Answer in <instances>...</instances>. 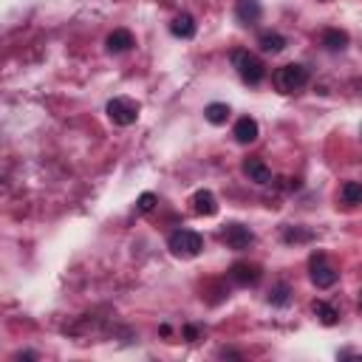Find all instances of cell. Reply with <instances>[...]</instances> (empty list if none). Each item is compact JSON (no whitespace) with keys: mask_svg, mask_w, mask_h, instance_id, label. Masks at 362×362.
I'll return each instance as SVG.
<instances>
[{"mask_svg":"<svg viewBox=\"0 0 362 362\" xmlns=\"http://www.w3.org/2000/svg\"><path fill=\"white\" fill-rule=\"evenodd\" d=\"M311 74L306 65L300 63H289V65H281L275 74H272V85H275L281 94H297V90H303L308 85Z\"/></svg>","mask_w":362,"mask_h":362,"instance_id":"6da1fadb","label":"cell"},{"mask_svg":"<svg viewBox=\"0 0 362 362\" xmlns=\"http://www.w3.org/2000/svg\"><path fill=\"white\" fill-rule=\"evenodd\" d=\"M233 68L238 71V77L246 82V85H260L263 79H266V63L258 57V54H252V52H246V49H238V52H233Z\"/></svg>","mask_w":362,"mask_h":362,"instance_id":"7a4b0ae2","label":"cell"},{"mask_svg":"<svg viewBox=\"0 0 362 362\" xmlns=\"http://www.w3.org/2000/svg\"><path fill=\"white\" fill-rule=\"evenodd\" d=\"M167 249H170L175 258H181V260H190V258H198V255H201L204 238H201L198 233H193V230H175V233H170V238H167Z\"/></svg>","mask_w":362,"mask_h":362,"instance_id":"3957f363","label":"cell"},{"mask_svg":"<svg viewBox=\"0 0 362 362\" xmlns=\"http://www.w3.org/2000/svg\"><path fill=\"white\" fill-rule=\"evenodd\" d=\"M308 275H311V283L317 289H331L337 283V278H340V272L329 263L326 252H314L311 260H308Z\"/></svg>","mask_w":362,"mask_h":362,"instance_id":"277c9868","label":"cell"},{"mask_svg":"<svg viewBox=\"0 0 362 362\" xmlns=\"http://www.w3.org/2000/svg\"><path fill=\"white\" fill-rule=\"evenodd\" d=\"M105 113L113 125L119 127H130L136 119H139V102H133L130 97H113L108 105H105Z\"/></svg>","mask_w":362,"mask_h":362,"instance_id":"5b68a950","label":"cell"},{"mask_svg":"<svg viewBox=\"0 0 362 362\" xmlns=\"http://www.w3.org/2000/svg\"><path fill=\"white\" fill-rule=\"evenodd\" d=\"M223 244L230 249H235V252L249 249L255 244V233L249 230V226H244V223H226L223 226Z\"/></svg>","mask_w":362,"mask_h":362,"instance_id":"8992f818","label":"cell"},{"mask_svg":"<svg viewBox=\"0 0 362 362\" xmlns=\"http://www.w3.org/2000/svg\"><path fill=\"white\" fill-rule=\"evenodd\" d=\"M260 278H263L260 266H258V263H249V260H238V263H233V269H230V281H233L235 286H255Z\"/></svg>","mask_w":362,"mask_h":362,"instance_id":"52a82bcc","label":"cell"},{"mask_svg":"<svg viewBox=\"0 0 362 362\" xmlns=\"http://www.w3.org/2000/svg\"><path fill=\"white\" fill-rule=\"evenodd\" d=\"M233 136H235V142L238 145H252L258 142V136H260V127H258V119L252 116H241L233 127Z\"/></svg>","mask_w":362,"mask_h":362,"instance_id":"ba28073f","label":"cell"},{"mask_svg":"<svg viewBox=\"0 0 362 362\" xmlns=\"http://www.w3.org/2000/svg\"><path fill=\"white\" fill-rule=\"evenodd\" d=\"M286 45H289V40L281 34V31H260L258 34V49L263 52V54H281L283 49H286Z\"/></svg>","mask_w":362,"mask_h":362,"instance_id":"9c48e42d","label":"cell"},{"mask_svg":"<svg viewBox=\"0 0 362 362\" xmlns=\"http://www.w3.org/2000/svg\"><path fill=\"white\" fill-rule=\"evenodd\" d=\"M136 45V40H133V34L127 31V29H113L111 34H108V40H105V49L111 52V54H125V52H130Z\"/></svg>","mask_w":362,"mask_h":362,"instance_id":"30bf717a","label":"cell"},{"mask_svg":"<svg viewBox=\"0 0 362 362\" xmlns=\"http://www.w3.org/2000/svg\"><path fill=\"white\" fill-rule=\"evenodd\" d=\"M241 170H244V175L249 181H255V184H269L272 181V170H269V164L263 159H246L241 164Z\"/></svg>","mask_w":362,"mask_h":362,"instance_id":"8fae6325","label":"cell"},{"mask_svg":"<svg viewBox=\"0 0 362 362\" xmlns=\"http://www.w3.org/2000/svg\"><path fill=\"white\" fill-rule=\"evenodd\" d=\"M260 15H263L260 0H238V3H235V17L244 26H255L260 20Z\"/></svg>","mask_w":362,"mask_h":362,"instance_id":"7c38bea8","label":"cell"},{"mask_svg":"<svg viewBox=\"0 0 362 362\" xmlns=\"http://www.w3.org/2000/svg\"><path fill=\"white\" fill-rule=\"evenodd\" d=\"M348 42H351V37H348V31H343V29H326V31L320 34V45H323L326 52H345Z\"/></svg>","mask_w":362,"mask_h":362,"instance_id":"4fadbf2b","label":"cell"},{"mask_svg":"<svg viewBox=\"0 0 362 362\" xmlns=\"http://www.w3.org/2000/svg\"><path fill=\"white\" fill-rule=\"evenodd\" d=\"M190 204H193V212L196 215H215L218 212V198L210 193V190H196L193 193V198H190Z\"/></svg>","mask_w":362,"mask_h":362,"instance_id":"5bb4252c","label":"cell"},{"mask_svg":"<svg viewBox=\"0 0 362 362\" xmlns=\"http://www.w3.org/2000/svg\"><path fill=\"white\" fill-rule=\"evenodd\" d=\"M196 20H193V15H175L173 17V23H170V34L173 37H178V40H193L196 37Z\"/></svg>","mask_w":362,"mask_h":362,"instance_id":"9a60e30c","label":"cell"},{"mask_svg":"<svg viewBox=\"0 0 362 362\" xmlns=\"http://www.w3.org/2000/svg\"><path fill=\"white\" fill-rule=\"evenodd\" d=\"M311 311H314V317L320 320L323 326H337L340 323V311L331 306V303H326V300H317L314 306H311Z\"/></svg>","mask_w":362,"mask_h":362,"instance_id":"2e32d148","label":"cell"},{"mask_svg":"<svg viewBox=\"0 0 362 362\" xmlns=\"http://www.w3.org/2000/svg\"><path fill=\"white\" fill-rule=\"evenodd\" d=\"M230 105L226 102H210L207 108H204V119L210 122V125H215V127H221V125H226V119H230Z\"/></svg>","mask_w":362,"mask_h":362,"instance_id":"e0dca14e","label":"cell"},{"mask_svg":"<svg viewBox=\"0 0 362 362\" xmlns=\"http://www.w3.org/2000/svg\"><path fill=\"white\" fill-rule=\"evenodd\" d=\"M340 204H345L348 210H354V207L362 204V187H359V181H345V184L340 187Z\"/></svg>","mask_w":362,"mask_h":362,"instance_id":"ac0fdd59","label":"cell"},{"mask_svg":"<svg viewBox=\"0 0 362 362\" xmlns=\"http://www.w3.org/2000/svg\"><path fill=\"white\" fill-rule=\"evenodd\" d=\"M266 300H269V306H275V308H286L292 303V286L289 283H275Z\"/></svg>","mask_w":362,"mask_h":362,"instance_id":"d6986e66","label":"cell"},{"mask_svg":"<svg viewBox=\"0 0 362 362\" xmlns=\"http://www.w3.org/2000/svg\"><path fill=\"white\" fill-rule=\"evenodd\" d=\"M156 204H159V198L153 193H145V196H139V201H136V210H139V212H150Z\"/></svg>","mask_w":362,"mask_h":362,"instance_id":"ffe728a7","label":"cell"},{"mask_svg":"<svg viewBox=\"0 0 362 362\" xmlns=\"http://www.w3.org/2000/svg\"><path fill=\"white\" fill-rule=\"evenodd\" d=\"M308 238H311V233H297V230H294V233H292V230L283 233V241H289V244H292V241H308Z\"/></svg>","mask_w":362,"mask_h":362,"instance_id":"44dd1931","label":"cell"},{"mask_svg":"<svg viewBox=\"0 0 362 362\" xmlns=\"http://www.w3.org/2000/svg\"><path fill=\"white\" fill-rule=\"evenodd\" d=\"M15 359H37V354L34 351H20V354H15Z\"/></svg>","mask_w":362,"mask_h":362,"instance_id":"7402d4cb","label":"cell"},{"mask_svg":"<svg viewBox=\"0 0 362 362\" xmlns=\"http://www.w3.org/2000/svg\"><path fill=\"white\" fill-rule=\"evenodd\" d=\"M184 334H187V340L193 343V340L198 337V329H193V326H187V329H184Z\"/></svg>","mask_w":362,"mask_h":362,"instance_id":"603a6c76","label":"cell"}]
</instances>
